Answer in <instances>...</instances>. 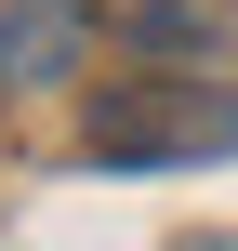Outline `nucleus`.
<instances>
[{
	"instance_id": "obj_1",
	"label": "nucleus",
	"mask_w": 238,
	"mask_h": 251,
	"mask_svg": "<svg viewBox=\"0 0 238 251\" xmlns=\"http://www.w3.org/2000/svg\"><path fill=\"white\" fill-rule=\"evenodd\" d=\"M212 146H238V93H212V79H119L93 106V159H119V172L212 159Z\"/></svg>"
},
{
	"instance_id": "obj_2",
	"label": "nucleus",
	"mask_w": 238,
	"mask_h": 251,
	"mask_svg": "<svg viewBox=\"0 0 238 251\" xmlns=\"http://www.w3.org/2000/svg\"><path fill=\"white\" fill-rule=\"evenodd\" d=\"M79 53H93V13H79V0H13V13H0V79H13V93L79 79Z\"/></svg>"
},
{
	"instance_id": "obj_3",
	"label": "nucleus",
	"mask_w": 238,
	"mask_h": 251,
	"mask_svg": "<svg viewBox=\"0 0 238 251\" xmlns=\"http://www.w3.org/2000/svg\"><path fill=\"white\" fill-rule=\"evenodd\" d=\"M119 26H132V40H199L212 0H119Z\"/></svg>"
},
{
	"instance_id": "obj_4",
	"label": "nucleus",
	"mask_w": 238,
	"mask_h": 251,
	"mask_svg": "<svg viewBox=\"0 0 238 251\" xmlns=\"http://www.w3.org/2000/svg\"><path fill=\"white\" fill-rule=\"evenodd\" d=\"M185 251H238V238H185Z\"/></svg>"
}]
</instances>
